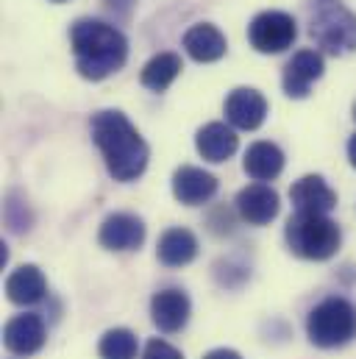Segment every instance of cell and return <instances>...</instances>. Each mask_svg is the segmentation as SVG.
Wrapping results in <instances>:
<instances>
[{
	"instance_id": "6da1fadb",
	"label": "cell",
	"mask_w": 356,
	"mask_h": 359,
	"mask_svg": "<svg viewBox=\"0 0 356 359\" xmlns=\"http://www.w3.org/2000/svg\"><path fill=\"white\" fill-rule=\"evenodd\" d=\"M92 140L100 148L109 173L117 181L139 179L148 168V142L123 111H97L92 117Z\"/></svg>"
},
{
	"instance_id": "8fae6325",
	"label": "cell",
	"mask_w": 356,
	"mask_h": 359,
	"mask_svg": "<svg viewBox=\"0 0 356 359\" xmlns=\"http://www.w3.org/2000/svg\"><path fill=\"white\" fill-rule=\"evenodd\" d=\"M326 65L317 50H298L284 67V92L289 97H306L309 87L323 76Z\"/></svg>"
},
{
	"instance_id": "cb8c5ba5",
	"label": "cell",
	"mask_w": 356,
	"mask_h": 359,
	"mask_svg": "<svg viewBox=\"0 0 356 359\" xmlns=\"http://www.w3.org/2000/svg\"><path fill=\"white\" fill-rule=\"evenodd\" d=\"M203 359H242L237 351H231V348H214V351H209Z\"/></svg>"
},
{
	"instance_id": "8992f818",
	"label": "cell",
	"mask_w": 356,
	"mask_h": 359,
	"mask_svg": "<svg viewBox=\"0 0 356 359\" xmlns=\"http://www.w3.org/2000/svg\"><path fill=\"white\" fill-rule=\"evenodd\" d=\"M298 36L295 20L284 11H262L248 25V39L259 53H281Z\"/></svg>"
},
{
	"instance_id": "e0dca14e",
	"label": "cell",
	"mask_w": 356,
	"mask_h": 359,
	"mask_svg": "<svg viewBox=\"0 0 356 359\" xmlns=\"http://www.w3.org/2000/svg\"><path fill=\"white\" fill-rule=\"evenodd\" d=\"M226 48H228L226 36L209 22H198L184 34V50L195 62H203V65L206 62H217V59L226 56Z\"/></svg>"
},
{
	"instance_id": "484cf974",
	"label": "cell",
	"mask_w": 356,
	"mask_h": 359,
	"mask_svg": "<svg viewBox=\"0 0 356 359\" xmlns=\"http://www.w3.org/2000/svg\"><path fill=\"white\" fill-rule=\"evenodd\" d=\"M354 120H356V103H354Z\"/></svg>"
},
{
	"instance_id": "ac0fdd59",
	"label": "cell",
	"mask_w": 356,
	"mask_h": 359,
	"mask_svg": "<svg viewBox=\"0 0 356 359\" xmlns=\"http://www.w3.org/2000/svg\"><path fill=\"white\" fill-rule=\"evenodd\" d=\"M159 262L167 268H184L198 257V240L189 229H167L159 240Z\"/></svg>"
},
{
	"instance_id": "ba28073f",
	"label": "cell",
	"mask_w": 356,
	"mask_h": 359,
	"mask_svg": "<svg viewBox=\"0 0 356 359\" xmlns=\"http://www.w3.org/2000/svg\"><path fill=\"white\" fill-rule=\"evenodd\" d=\"M267 117V100L262 92L251 90V87H240L226 97V120L234 128L242 131H254L265 123Z\"/></svg>"
},
{
	"instance_id": "277c9868",
	"label": "cell",
	"mask_w": 356,
	"mask_h": 359,
	"mask_svg": "<svg viewBox=\"0 0 356 359\" xmlns=\"http://www.w3.org/2000/svg\"><path fill=\"white\" fill-rule=\"evenodd\" d=\"M309 34L326 53L345 56L356 50V14L348 11L340 0H317Z\"/></svg>"
},
{
	"instance_id": "603a6c76",
	"label": "cell",
	"mask_w": 356,
	"mask_h": 359,
	"mask_svg": "<svg viewBox=\"0 0 356 359\" xmlns=\"http://www.w3.org/2000/svg\"><path fill=\"white\" fill-rule=\"evenodd\" d=\"M106 6H109L111 11H117V14H128L131 6H134V0H106Z\"/></svg>"
},
{
	"instance_id": "44dd1931",
	"label": "cell",
	"mask_w": 356,
	"mask_h": 359,
	"mask_svg": "<svg viewBox=\"0 0 356 359\" xmlns=\"http://www.w3.org/2000/svg\"><path fill=\"white\" fill-rule=\"evenodd\" d=\"M100 359H137V337L128 329H109L97 346Z\"/></svg>"
},
{
	"instance_id": "7402d4cb",
	"label": "cell",
	"mask_w": 356,
	"mask_h": 359,
	"mask_svg": "<svg viewBox=\"0 0 356 359\" xmlns=\"http://www.w3.org/2000/svg\"><path fill=\"white\" fill-rule=\"evenodd\" d=\"M142 359H184V354L178 348H173L170 343H165V340H151L145 346Z\"/></svg>"
},
{
	"instance_id": "30bf717a",
	"label": "cell",
	"mask_w": 356,
	"mask_h": 359,
	"mask_svg": "<svg viewBox=\"0 0 356 359\" xmlns=\"http://www.w3.org/2000/svg\"><path fill=\"white\" fill-rule=\"evenodd\" d=\"M189 312H192V304L186 298L184 290H176V287H167L162 292L153 295L151 301V315H153V323L159 326V332L165 334H173V332H181L189 320Z\"/></svg>"
},
{
	"instance_id": "4316f807",
	"label": "cell",
	"mask_w": 356,
	"mask_h": 359,
	"mask_svg": "<svg viewBox=\"0 0 356 359\" xmlns=\"http://www.w3.org/2000/svg\"><path fill=\"white\" fill-rule=\"evenodd\" d=\"M53 3H64V0H53Z\"/></svg>"
},
{
	"instance_id": "d6986e66",
	"label": "cell",
	"mask_w": 356,
	"mask_h": 359,
	"mask_svg": "<svg viewBox=\"0 0 356 359\" xmlns=\"http://www.w3.org/2000/svg\"><path fill=\"white\" fill-rule=\"evenodd\" d=\"M284 170V154L275 142H254L245 154V173L254 181H273Z\"/></svg>"
},
{
	"instance_id": "2e32d148",
	"label": "cell",
	"mask_w": 356,
	"mask_h": 359,
	"mask_svg": "<svg viewBox=\"0 0 356 359\" xmlns=\"http://www.w3.org/2000/svg\"><path fill=\"white\" fill-rule=\"evenodd\" d=\"M195 148H198V154L206 162H214L217 165V162H226V159L234 156V151H237V134L226 123H206L198 131V137H195Z\"/></svg>"
},
{
	"instance_id": "3957f363",
	"label": "cell",
	"mask_w": 356,
	"mask_h": 359,
	"mask_svg": "<svg viewBox=\"0 0 356 359\" xmlns=\"http://www.w3.org/2000/svg\"><path fill=\"white\" fill-rule=\"evenodd\" d=\"M340 243H343L340 226L326 215L295 212L287 220V245L301 259H312V262L331 259L340 251Z\"/></svg>"
},
{
	"instance_id": "9c48e42d",
	"label": "cell",
	"mask_w": 356,
	"mask_h": 359,
	"mask_svg": "<svg viewBox=\"0 0 356 359\" xmlns=\"http://www.w3.org/2000/svg\"><path fill=\"white\" fill-rule=\"evenodd\" d=\"M3 343L11 354L17 357H31L45 346V323L39 315L28 312V315H17L6 323L3 332Z\"/></svg>"
},
{
	"instance_id": "ffe728a7",
	"label": "cell",
	"mask_w": 356,
	"mask_h": 359,
	"mask_svg": "<svg viewBox=\"0 0 356 359\" xmlns=\"http://www.w3.org/2000/svg\"><path fill=\"white\" fill-rule=\"evenodd\" d=\"M181 70H184V65H181V56H178V53H156V56L142 67L139 81H142V87H148V90L165 92L176 81L178 76H181Z\"/></svg>"
},
{
	"instance_id": "5bb4252c",
	"label": "cell",
	"mask_w": 356,
	"mask_h": 359,
	"mask_svg": "<svg viewBox=\"0 0 356 359\" xmlns=\"http://www.w3.org/2000/svg\"><path fill=\"white\" fill-rule=\"evenodd\" d=\"M214 192H217V179L212 173L200 170V168L184 165V168H178L176 176H173V195L181 203H186V206L206 203Z\"/></svg>"
},
{
	"instance_id": "52a82bcc",
	"label": "cell",
	"mask_w": 356,
	"mask_h": 359,
	"mask_svg": "<svg viewBox=\"0 0 356 359\" xmlns=\"http://www.w3.org/2000/svg\"><path fill=\"white\" fill-rule=\"evenodd\" d=\"M97 240L103 248H111V251H134L145 243V223L128 212L109 215L100 226Z\"/></svg>"
},
{
	"instance_id": "4fadbf2b",
	"label": "cell",
	"mask_w": 356,
	"mask_h": 359,
	"mask_svg": "<svg viewBox=\"0 0 356 359\" xmlns=\"http://www.w3.org/2000/svg\"><path fill=\"white\" fill-rule=\"evenodd\" d=\"M289 198L295 203V212H315L329 215L337 206V192L320 179V176H303L292 184Z\"/></svg>"
},
{
	"instance_id": "5b68a950",
	"label": "cell",
	"mask_w": 356,
	"mask_h": 359,
	"mask_svg": "<svg viewBox=\"0 0 356 359\" xmlns=\"http://www.w3.org/2000/svg\"><path fill=\"white\" fill-rule=\"evenodd\" d=\"M309 340L320 348H340L356 334V309L345 298L320 301L306 320Z\"/></svg>"
},
{
	"instance_id": "9a60e30c",
	"label": "cell",
	"mask_w": 356,
	"mask_h": 359,
	"mask_svg": "<svg viewBox=\"0 0 356 359\" xmlns=\"http://www.w3.org/2000/svg\"><path fill=\"white\" fill-rule=\"evenodd\" d=\"M48 292V281L36 265H22L6 278V298L17 306L39 304Z\"/></svg>"
},
{
	"instance_id": "7c38bea8",
	"label": "cell",
	"mask_w": 356,
	"mask_h": 359,
	"mask_svg": "<svg viewBox=\"0 0 356 359\" xmlns=\"http://www.w3.org/2000/svg\"><path fill=\"white\" fill-rule=\"evenodd\" d=\"M278 192L267 184H251L237 195V212L251 226H267L278 215Z\"/></svg>"
},
{
	"instance_id": "7a4b0ae2",
	"label": "cell",
	"mask_w": 356,
	"mask_h": 359,
	"mask_svg": "<svg viewBox=\"0 0 356 359\" xmlns=\"http://www.w3.org/2000/svg\"><path fill=\"white\" fill-rule=\"evenodd\" d=\"M70 42H73V53H76V67L89 81L109 79L128 59L125 36L103 20H89V17L78 20L70 28Z\"/></svg>"
},
{
	"instance_id": "d4e9b609",
	"label": "cell",
	"mask_w": 356,
	"mask_h": 359,
	"mask_svg": "<svg viewBox=\"0 0 356 359\" xmlns=\"http://www.w3.org/2000/svg\"><path fill=\"white\" fill-rule=\"evenodd\" d=\"M348 159H351V165L356 168V134L351 137V142H348Z\"/></svg>"
}]
</instances>
